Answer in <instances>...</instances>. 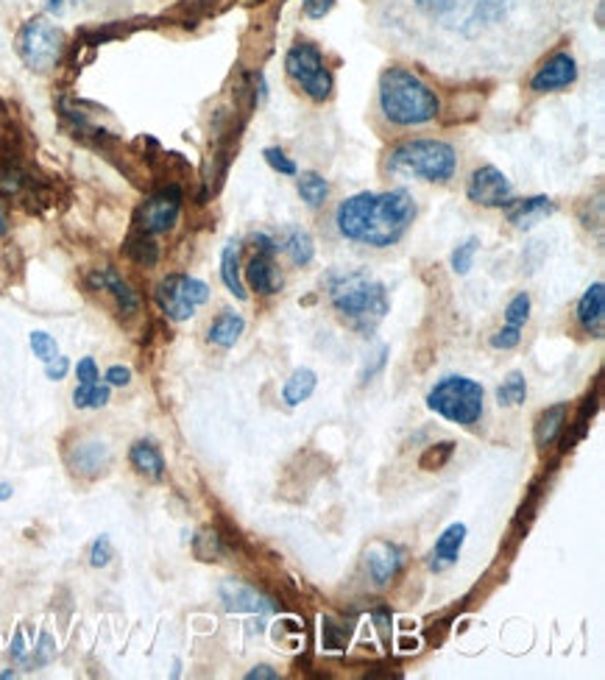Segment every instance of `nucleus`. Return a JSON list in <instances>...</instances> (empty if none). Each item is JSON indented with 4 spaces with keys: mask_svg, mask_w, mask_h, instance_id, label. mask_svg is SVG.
<instances>
[{
    "mask_svg": "<svg viewBox=\"0 0 605 680\" xmlns=\"http://www.w3.org/2000/svg\"><path fill=\"white\" fill-rule=\"evenodd\" d=\"M416 221V201L407 190L389 193H357L341 201L335 210V226L346 241L360 246H396Z\"/></svg>",
    "mask_w": 605,
    "mask_h": 680,
    "instance_id": "f257e3e1",
    "label": "nucleus"
},
{
    "mask_svg": "<svg viewBox=\"0 0 605 680\" xmlns=\"http://www.w3.org/2000/svg\"><path fill=\"white\" fill-rule=\"evenodd\" d=\"M326 296L335 313L360 335H372L389 315V291L366 271H343L326 276Z\"/></svg>",
    "mask_w": 605,
    "mask_h": 680,
    "instance_id": "f03ea898",
    "label": "nucleus"
},
{
    "mask_svg": "<svg viewBox=\"0 0 605 680\" xmlns=\"http://www.w3.org/2000/svg\"><path fill=\"white\" fill-rule=\"evenodd\" d=\"M380 112L402 129L424 126L441 115V98L427 81L407 68H389L380 75Z\"/></svg>",
    "mask_w": 605,
    "mask_h": 680,
    "instance_id": "7ed1b4c3",
    "label": "nucleus"
},
{
    "mask_svg": "<svg viewBox=\"0 0 605 680\" xmlns=\"http://www.w3.org/2000/svg\"><path fill=\"white\" fill-rule=\"evenodd\" d=\"M385 171L430 184H446L457 173V151L444 140H405L389 151Z\"/></svg>",
    "mask_w": 605,
    "mask_h": 680,
    "instance_id": "20e7f679",
    "label": "nucleus"
},
{
    "mask_svg": "<svg viewBox=\"0 0 605 680\" xmlns=\"http://www.w3.org/2000/svg\"><path fill=\"white\" fill-rule=\"evenodd\" d=\"M483 385L468 377H444L427 394V407L461 427H474L483 418Z\"/></svg>",
    "mask_w": 605,
    "mask_h": 680,
    "instance_id": "39448f33",
    "label": "nucleus"
},
{
    "mask_svg": "<svg viewBox=\"0 0 605 680\" xmlns=\"http://www.w3.org/2000/svg\"><path fill=\"white\" fill-rule=\"evenodd\" d=\"M416 7L438 23L483 29L503 18L508 0H416Z\"/></svg>",
    "mask_w": 605,
    "mask_h": 680,
    "instance_id": "423d86ee",
    "label": "nucleus"
},
{
    "mask_svg": "<svg viewBox=\"0 0 605 680\" xmlns=\"http://www.w3.org/2000/svg\"><path fill=\"white\" fill-rule=\"evenodd\" d=\"M285 73L302 87V92L313 101H326L335 90L330 68L324 64V53L313 42H296L285 57Z\"/></svg>",
    "mask_w": 605,
    "mask_h": 680,
    "instance_id": "0eeeda50",
    "label": "nucleus"
},
{
    "mask_svg": "<svg viewBox=\"0 0 605 680\" xmlns=\"http://www.w3.org/2000/svg\"><path fill=\"white\" fill-rule=\"evenodd\" d=\"M64 51V34L48 20L34 18L20 29L18 34V53L31 70L37 73H48L59 64Z\"/></svg>",
    "mask_w": 605,
    "mask_h": 680,
    "instance_id": "6e6552de",
    "label": "nucleus"
},
{
    "mask_svg": "<svg viewBox=\"0 0 605 680\" xmlns=\"http://www.w3.org/2000/svg\"><path fill=\"white\" fill-rule=\"evenodd\" d=\"M154 298L168 318L188 321L193 318L195 309L210 302V287H206V282L195 280V276L171 274L157 285Z\"/></svg>",
    "mask_w": 605,
    "mask_h": 680,
    "instance_id": "1a4fd4ad",
    "label": "nucleus"
},
{
    "mask_svg": "<svg viewBox=\"0 0 605 680\" xmlns=\"http://www.w3.org/2000/svg\"><path fill=\"white\" fill-rule=\"evenodd\" d=\"M179 212H182V190L171 184V187H162L160 193L143 201V206L134 215V223H138L140 235H165L177 226Z\"/></svg>",
    "mask_w": 605,
    "mask_h": 680,
    "instance_id": "9d476101",
    "label": "nucleus"
},
{
    "mask_svg": "<svg viewBox=\"0 0 605 680\" xmlns=\"http://www.w3.org/2000/svg\"><path fill=\"white\" fill-rule=\"evenodd\" d=\"M466 195L472 204L480 206H505L514 199V184L500 168L483 165L472 173L466 184Z\"/></svg>",
    "mask_w": 605,
    "mask_h": 680,
    "instance_id": "9b49d317",
    "label": "nucleus"
},
{
    "mask_svg": "<svg viewBox=\"0 0 605 680\" xmlns=\"http://www.w3.org/2000/svg\"><path fill=\"white\" fill-rule=\"evenodd\" d=\"M577 81V62L569 51H558L533 73L531 90L544 95V92H558L566 90Z\"/></svg>",
    "mask_w": 605,
    "mask_h": 680,
    "instance_id": "f8f14e48",
    "label": "nucleus"
},
{
    "mask_svg": "<svg viewBox=\"0 0 605 680\" xmlns=\"http://www.w3.org/2000/svg\"><path fill=\"white\" fill-rule=\"evenodd\" d=\"M405 566V549L400 544L391 541H374L366 549V569L369 578L374 580V586H389L391 580L400 575V569Z\"/></svg>",
    "mask_w": 605,
    "mask_h": 680,
    "instance_id": "ddd939ff",
    "label": "nucleus"
},
{
    "mask_svg": "<svg viewBox=\"0 0 605 680\" xmlns=\"http://www.w3.org/2000/svg\"><path fill=\"white\" fill-rule=\"evenodd\" d=\"M68 464L75 475L98 477L112 464V451H109V446L103 444V440H79V444L70 449Z\"/></svg>",
    "mask_w": 605,
    "mask_h": 680,
    "instance_id": "4468645a",
    "label": "nucleus"
},
{
    "mask_svg": "<svg viewBox=\"0 0 605 680\" xmlns=\"http://www.w3.org/2000/svg\"><path fill=\"white\" fill-rule=\"evenodd\" d=\"M577 324L588 337H603L605 329V285L594 282L577 302Z\"/></svg>",
    "mask_w": 605,
    "mask_h": 680,
    "instance_id": "2eb2a0df",
    "label": "nucleus"
},
{
    "mask_svg": "<svg viewBox=\"0 0 605 680\" xmlns=\"http://www.w3.org/2000/svg\"><path fill=\"white\" fill-rule=\"evenodd\" d=\"M221 600L226 606V611L234 613H271L274 611V602L269 597H263L260 591L249 589V586L238 583V580H226L221 586Z\"/></svg>",
    "mask_w": 605,
    "mask_h": 680,
    "instance_id": "dca6fc26",
    "label": "nucleus"
},
{
    "mask_svg": "<svg viewBox=\"0 0 605 680\" xmlns=\"http://www.w3.org/2000/svg\"><path fill=\"white\" fill-rule=\"evenodd\" d=\"M555 212V204L547 195H533V199H511L505 204V217L514 223L516 230H533L536 223L549 217Z\"/></svg>",
    "mask_w": 605,
    "mask_h": 680,
    "instance_id": "f3484780",
    "label": "nucleus"
},
{
    "mask_svg": "<svg viewBox=\"0 0 605 680\" xmlns=\"http://www.w3.org/2000/svg\"><path fill=\"white\" fill-rule=\"evenodd\" d=\"M466 532H468L466 525H461V521H455V525H450L444 532H441L427 560V566L433 572H446V569L455 564L457 555H461L463 549V541H466Z\"/></svg>",
    "mask_w": 605,
    "mask_h": 680,
    "instance_id": "a211bd4d",
    "label": "nucleus"
},
{
    "mask_svg": "<svg viewBox=\"0 0 605 680\" xmlns=\"http://www.w3.org/2000/svg\"><path fill=\"white\" fill-rule=\"evenodd\" d=\"M246 282L252 291L263 293V296H274L282 287V274L274 263V254H254L246 265Z\"/></svg>",
    "mask_w": 605,
    "mask_h": 680,
    "instance_id": "6ab92c4d",
    "label": "nucleus"
},
{
    "mask_svg": "<svg viewBox=\"0 0 605 680\" xmlns=\"http://www.w3.org/2000/svg\"><path fill=\"white\" fill-rule=\"evenodd\" d=\"M92 285L101 287V291L112 293L114 302H118L120 313H123V315H132L140 309V296L132 291V285H129V282L123 280L118 271H112V268L98 271V274L92 276Z\"/></svg>",
    "mask_w": 605,
    "mask_h": 680,
    "instance_id": "aec40b11",
    "label": "nucleus"
},
{
    "mask_svg": "<svg viewBox=\"0 0 605 680\" xmlns=\"http://www.w3.org/2000/svg\"><path fill=\"white\" fill-rule=\"evenodd\" d=\"M243 329H246L243 315L232 313V309H223V313L210 324L206 341H210L212 346H218V349H232V346L240 341V335H243Z\"/></svg>",
    "mask_w": 605,
    "mask_h": 680,
    "instance_id": "412c9836",
    "label": "nucleus"
},
{
    "mask_svg": "<svg viewBox=\"0 0 605 680\" xmlns=\"http://www.w3.org/2000/svg\"><path fill=\"white\" fill-rule=\"evenodd\" d=\"M566 418H569V405L566 402H558V405L547 407V410H542V416L536 418V446L538 449H547V446H553L555 440L561 438V433H564L566 427Z\"/></svg>",
    "mask_w": 605,
    "mask_h": 680,
    "instance_id": "4be33fe9",
    "label": "nucleus"
},
{
    "mask_svg": "<svg viewBox=\"0 0 605 680\" xmlns=\"http://www.w3.org/2000/svg\"><path fill=\"white\" fill-rule=\"evenodd\" d=\"M129 460H132L134 469H138L140 475L149 477V480H162V477H165V458H162V451L157 449L151 440H138V444H132V449H129Z\"/></svg>",
    "mask_w": 605,
    "mask_h": 680,
    "instance_id": "5701e85b",
    "label": "nucleus"
},
{
    "mask_svg": "<svg viewBox=\"0 0 605 680\" xmlns=\"http://www.w3.org/2000/svg\"><path fill=\"white\" fill-rule=\"evenodd\" d=\"M221 280L234 298H240V302L249 298L246 285H243V276H240V246L238 243H226V246H223Z\"/></svg>",
    "mask_w": 605,
    "mask_h": 680,
    "instance_id": "b1692460",
    "label": "nucleus"
},
{
    "mask_svg": "<svg viewBox=\"0 0 605 680\" xmlns=\"http://www.w3.org/2000/svg\"><path fill=\"white\" fill-rule=\"evenodd\" d=\"M276 248H282V252H285L288 257H291V263L299 265V268L310 265V263H313V257H315L313 237H310L307 232H302V230L285 232V235H282L280 241H276Z\"/></svg>",
    "mask_w": 605,
    "mask_h": 680,
    "instance_id": "393cba45",
    "label": "nucleus"
},
{
    "mask_svg": "<svg viewBox=\"0 0 605 680\" xmlns=\"http://www.w3.org/2000/svg\"><path fill=\"white\" fill-rule=\"evenodd\" d=\"M315 385H319V377H315L313 368H296L285 383V388H282V402L288 407H299L315 394Z\"/></svg>",
    "mask_w": 605,
    "mask_h": 680,
    "instance_id": "a878e982",
    "label": "nucleus"
},
{
    "mask_svg": "<svg viewBox=\"0 0 605 680\" xmlns=\"http://www.w3.org/2000/svg\"><path fill=\"white\" fill-rule=\"evenodd\" d=\"M296 190L310 210H319V206H324V201L330 199V182H326V179L315 171L302 173L296 182Z\"/></svg>",
    "mask_w": 605,
    "mask_h": 680,
    "instance_id": "bb28decb",
    "label": "nucleus"
},
{
    "mask_svg": "<svg viewBox=\"0 0 605 680\" xmlns=\"http://www.w3.org/2000/svg\"><path fill=\"white\" fill-rule=\"evenodd\" d=\"M527 399V379L522 372H511L508 379L497 388V402L503 407H516L525 405Z\"/></svg>",
    "mask_w": 605,
    "mask_h": 680,
    "instance_id": "cd10ccee",
    "label": "nucleus"
},
{
    "mask_svg": "<svg viewBox=\"0 0 605 680\" xmlns=\"http://www.w3.org/2000/svg\"><path fill=\"white\" fill-rule=\"evenodd\" d=\"M109 402V385L101 383H90V385H79L73 390V405L79 410H98Z\"/></svg>",
    "mask_w": 605,
    "mask_h": 680,
    "instance_id": "c85d7f7f",
    "label": "nucleus"
},
{
    "mask_svg": "<svg viewBox=\"0 0 605 680\" xmlns=\"http://www.w3.org/2000/svg\"><path fill=\"white\" fill-rule=\"evenodd\" d=\"M129 257L134 260V263L145 265V268H151V265H157V260H160V248H157V243L151 241L149 235H138L132 243H129Z\"/></svg>",
    "mask_w": 605,
    "mask_h": 680,
    "instance_id": "c756f323",
    "label": "nucleus"
},
{
    "mask_svg": "<svg viewBox=\"0 0 605 680\" xmlns=\"http://www.w3.org/2000/svg\"><path fill=\"white\" fill-rule=\"evenodd\" d=\"M346 641H349L346 625L335 622V619L330 617L321 619V645H324V650H343Z\"/></svg>",
    "mask_w": 605,
    "mask_h": 680,
    "instance_id": "7c9ffc66",
    "label": "nucleus"
},
{
    "mask_svg": "<svg viewBox=\"0 0 605 680\" xmlns=\"http://www.w3.org/2000/svg\"><path fill=\"white\" fill-rule=\"evenodd\" d=\"M477 252H480L477 237H468L466 243H461V246H457L450 257L452 271H455V274H461V276L468 274V271H472V265H474V257H477Z\"/></svg>",
    "mask_w": 605,
    "mask_h": 680,
    "instance_id": "2f4dec72",
    "label": "nucleus"
},
{
    "mask_svg": "<svg viewBox=\"0 0 605 680\" xmlns=\"http://www.w3.org/2000/svg\"><path fill=\"white\" fill-rule=\"evenodd\" d=\"M452 451H455V444H452V440H444V444L430 446V449L422 455V460H419V466H422L424 471L444 469V466L450 464Z\"/></svg>",
    "mask_w": 605,
    "mask_h": 680,
    "instance_id": "473e14b6",
    "label": "nucleus"
},
{
    "mask_svg": "<svg viewBox=\"0 0 605 680\" xmlns=\"http://www.w3.org/2000/svg\"><path fill=\"white\" fill-rule=\"evenodd\" d=\"M527 318H531V296H527V293H516L508 302V307H505V321L522 329V326L527 324Z\"/></svg>",
    "mask_w": 605,
    "mask_h": 680,
    "instance_id": "72a5a7b5",
    "label": "nucleus"
},
{
    "mask_svg": "<svg viewBox=\"0 0 605 680\" xmlns=\"http://www.w3.org/2000/svg\"><path fill=\"white\" fill-rule=\"evenodd\" d=\"M195 555H199L201 560L221 558L223 547H221V538H218L215 530H201L199 536H195Z\"/></svg>",
    "mask_w": 605,
    "mask_h": 680,
    "instance_id": "f704fd0d",
    "label": "nucleus"
},
{
    "mask_svg": "<svg viewBox=\"0 0 605 680\" xmlns=\"http://www.w3.org/2000/svg\"><path fill=\"white\" fill-rule=\"evenodd\" d=\"M31 349L42 363H51L59 355V346L48 332H31Z\"/></svg>",
    "mask_w": 605,
    "mask_h": 680,
    "instance_id": "c9c22d12",
    "label": "nucleus"
},
{
    "mask_svg": "<svg viewBox=\"0 0 605 680\" xmlns=\"http://www.w3.org/2000/svg\"><path fill=\"white\" fill-rule=\"evenodd\" d=\"M263 156L276 173H282V176H296V162H293L282 149H265Z\"/></svg>",
    "mask_w": 605,
    "mask_h": 680,
    "instance_id": "e433bc0d",
    "label": "nucleus"
},
{
    "mask_svg": "<svg viewBox=\"0 0 605 680\" xmlns=\"http://www.w3.org/2000/svg\"><path fill=\"white\" fill-rule=\"evenodd\" d=\"M522 344V329L520 326H503V329L500 332H494L492 335V346L494 349H503V352H508V349H516V346Z\"/></svg>",
    "mask_w": 605,
    "mask_h": 680,
    "instance_id": "4c0bfd02",
    "label": "nucleus"
},
{
    "mask_svg": "<svg viewBox=\"0 0 605 680\" xmlns=\"http://www.w3.org/2000/svg\"><path fill=\"white\" fill-rule=\"evenodd\" d=\"M109 560H112V541H109V536H98L95 544L90 547V564L95 569H103Z\"/></svg>",
    "mask_w": 605,
    "mask_h": 680,
    "instance_id": "58836bf2",
    "label": "nucleus"
},
{
    "mask_svg": "<svg viewBox=\"0 0 605 680\" xmlns=\"http://www.w3.org/2000/svg\"><path fill=\"white\" fill-rule=\"evenodd\" d=\"M332 7H335V0H302L304 18L307 20H324L332 12Z\"/></svg>",
    "mask_w": 605,
    "mask_h": 680,
    "instance_id": "ea45409f",
    "label": "nucleus"
},
{
    "mask_svg": "<svg viewBox=\"0 0 605 680\" xmlns=\"http://www.w3.org/2000/svg\"><path fill=\"white\" fill-rule=\"evenodd\" d=\"M75 377H79V385H90L98 383V366L92 357H81L79 366H75Z\"/></svg>",
    "mask_w": 605,
    "mask_h": 680,
    "instance_id": "a19ab883",
    "label": "nucleus"
},
{
    "mask_svg": "<svg viewBox=\"0 0 605 680\" xmlns=\"http://www.w3.org/2000/svg\"><path fill=\"white\" fill-rule=\"evenodd\" d=\"M70 372V361L68 357L57 355L51 363H46V377L53 379V383H59V379H64V374Z\"/></svg>",
    "mask_w": 605,
    "mask_h": 680,
    "instance_id": "79ce46f5",
    "label": "nucleus"
},
{
    "mask_svg": "<svg viewBox=\"0 0 605 680\" xmlns=\"http://www.w3.org/2000/svg\"><path fill=\"white\" fill-rule=\"evenodd\" d=\"M129 383H132V372H129L127 366H112L107 372V385H109V388H112V385H114V388H127Z\"/></svg>",
    "mask_w": 605,
    "mask_h": 680,
    "instance_id": "37998d69",
    "label": "nucleus"
},
{
    "mask_svg": "<svg viewBox=\"0 0 605 680\" xmlns=\"http://www.w3.org/2000/svg\"><path fill=\"white\" fill-rule=\"evenodd\" d=\"M57 656V647H53V639L48 633H42V639H40V650H37V658H34V663L37 667H42V663H48L51 661V658Z\"/></svg>",
    "mask_w": 605,
    "mask_h": 680,
    "instance_id": "c03bdc74",
    "label": "nucleus"
},
{
    "mask_svg": "<svg viewBox=\"0 0 605 680\" xmlns=\"http://www.w3.org/2000/svg\"><path fill=\"white\" fill-rule=\"evenodd\" d=\"M252 243H254V248H258V252H263V254L280 252V248H276V241L269 235V232H254Z\"/></svg>",
    "mask_w": 605,
    "mask_h": 680,
    "instance_id": "a18cd8bd",
    "label": "nucleus"
},
{
    "mask_svg": "<svg viewBox=\"0 0 605 680\" xmlns=\"http://www.w3.org/2000/svg\"><path fill=\"white\" fill-rule=\"evenodd\" d=\"M249 680H276L280 678V672H276V669H271L269 663H260V667H254L252 672L246 674Z\"/></svg>",
    "mask_w": 605,
    "mask_h": 680,
    "instance_id": "49530a36",
    "label": "nucleus"
},
{
    "mask_svg": "<svg viewBox=\"0 0 605 680\" xmlns=\"http://www.w3.org/2000/svg\"><path fill=\"white\" fill-rule=\"evenodd\" d=\"M12 658H18V661H23V658H26L23 630H18V633H14V641H12Z\"/></svg>",
    "mask_w": 605,
    "mask_h": 680,
    "instance_id": "de8ad7c7",
    "label": "nucleus"
},
{
    "mask_svg": "<svg viewBox=\"0 0 605 680\" xmlns=\"http://www.w3.org/2000/svg\"><path fill=\"white\" fill-rule=\"evenodd\" d=\"M64 3H68V0H46V9H48V12L59 14L64 9Z\"/></svg>",
    "mask_w": 605,
    "mask_h": 680,
    "instance_id": "09e8293b",
    "label": "nucleus"
},
{
    "mask_svg": "<svg viewBox=\"0 0 605 680\" xmlns=\"http://www.w3.org/2000/svg\"><path fill=\"white\" fill-rule=\"evenodd\" d=\"M12 497V486H9V483H3V486H0V503H3V499H9Z\"/></svg>",
    "mask_w": 605,
    "mask_h": 680,
    "instance_id": "8fccbe9b",
    "label": "nucleus"
},
{
    "mask_svg": "<svg viewBox=\"0 0 605 680\" xmlns=\"http://www.w3.org/2000/svg\"><path fill=\"white\" fill-rule=\"evenodd\" d=\"M7 230H9V223H7V215H3V210H0V237L7 235Z\"/></svg>",
    "mask_w": 605,
    "mask_h": 680,
    "instance_id": "3c124183",
    "label": "nucleus"
},
{
    "mask_svg": "<svg viewBox=\"0 0 605 680\" xmlns=\"http://www.w3.org/2000/svg\"><path fill=\"white\" fill-rule=\"evenodd\" d=\"M258 3H260V0H258Z\"/></svg>",
    "mask_w": 605,
    "mask_h": 680,
    "instance_id": "603ef678",
    "label": "nucleus"
}]
</instances>
